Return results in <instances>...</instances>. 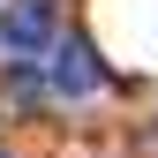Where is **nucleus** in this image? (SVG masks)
I'll list each match as a JSON object with an SVG mask.
<instances>
[{
  "label": "nucleus",
  "mask_w": 158,
  "mask_h": 158,
  "mask_svg": "<svg viewBox=\"0 0 158 158\" xmlns=\"http://www.w3.org/2000/svg\"><path fill=\"white\" fill-rule=\"evenodd\" d=\"M98 83H106V68H98V53L83 38H53L45 45V90L53 98H90Z\"/></svg>",
  "instance_id": "nucleus-1"
},
{
  "label": "nucleus",
  "mask_w": 158,
  "mask_h": 158,
  "mask_svg": "<svg viewBox=\"0 0 158 158\" xmlns=\"http://www.w3.org/2000/svg\"><path fill=\"white\" fill-rule=\"evenodd\" d=\"M53 38H60L53 0H23V8H8V15H0V53H8V60H38Z\"/></svg>",
  "instance_id": "nucleus-2"
}]
</instances>
